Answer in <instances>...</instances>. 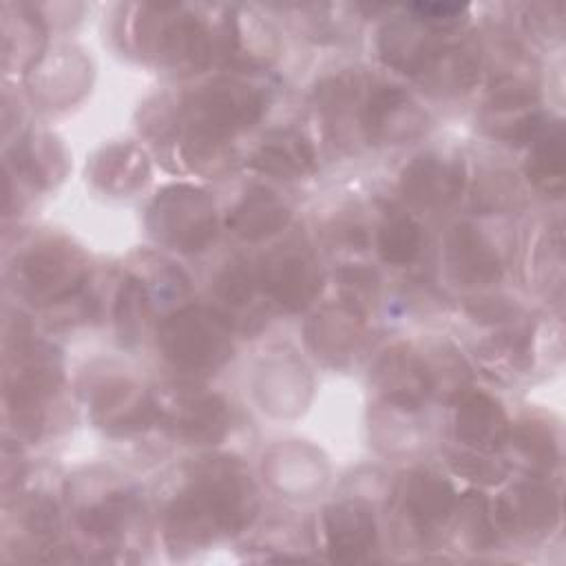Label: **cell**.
Segmentation results:
<instances>
[{
	"label": "cell",
	"instance_id": "cell-1",
	"mask_svg": "<svg viewBox=\"0 0 566 566\" xmlns=\"http://www.w3.org/2000/svg\"><path fill=\"white\" fill-rule=\"evenodd\" d=\"M254 515L250 482L230 467H214L172 502L166 537L172 551H197L208 542L241 531Z\"/></svg>",
	"mask_w": 566,
	"mask_h": 566
},
{
	"label": "cell",
	"instance_id": "cell-2",
	"mask_svg": "<svg viewBox=\"0 0 566 566\" xmlns=\"http://www.w3.org/2000/svg\"><path fill=\"white\" fill-rule=\"evenodd\" d=\"M168 356L186 367L214 365L226 356V338L219 325L201 312L175 316L164 334Z\"/></svg>",
	"mask_w": 566,
	"mask_h": 566
},
{
	"label": "cell",
	"instance_id": "cell-3",
	"mask_svg": "<svg viewBox=\"0 0 566 566\" xmlns=\"http://www.w3.org/2000/svg\"><path fill=\"white\" fill-rule=\"evenodd\" d=\"M376 544L374 515L356 504L334 506L325 515V551L329 559L354 564L365 562Z\"/></svg>",
	"mask_w": 566,
	"mask_h": 566
},
{
	"label": "cell",
	"instance_id": "cell-13",
	"mask_svg": "<svg viewBox=\"0 0 566 566\" xmlns=\"http://www.w3.org/2000/svg\"><path fill=\"white\" fill-rule=\"evenodd\" d=\"M188 409L179 418V429L190 440H214L223 427V409L219 402L206 398L186 405Z\"/></svg>",
	"mask_w": 566,
	"mask_h": 566
},
{
	"label": "cell",
	"instance_id": "cell-15",
	"mask_svg": "<svg viewBox=\"0 0 566 566\" xmlns=\"http://www.w3.org/2000/svg\"><path fill=\"white\" fill-rule=\"evenodd\" d=\"M380 248L387 261H394V263L409 261L418 250V228L405 217L389 221L382 228Z\"/></svg>",
	"mask_w": 566,
	"mask_h": 566
},
{
	"label": "cell",
	"instance_id": "cell-6",
	"mask_svg": "<svg viewBox=\"0 0 566 566\" xmlns=\"http://www.w3.org/2000/svg\"><path fill=\"white\" fill-rule=\"evenodd\" d=\"M453 509L451 489L433 478H416L405 497V513L422 542L431 539L449 520Z\"/></svg>",
	"mask_w": 566,
	"mask_h": 566
},
{
	"label": "cell",
	"instance_id": "cell-7",
	"mask_svg": "<svg viewBox=\"0 0 566 566\" xmlns=\"http://www.w3.org/2000/svg\"><path fill=\"white\" fill-rule=\"evenodd\" d=\"M462 186V177L458 168L453 166H442L433 157H420L409 166L405 172V190L409 197L433 203V201H444L458 192Z\"/></svg>",
	"mask_w": 566,
	"mask_h": 566
},
{
	"label": "cell",
	"instance_id": "cell-10",
	"mask_svg": "<svg viewBox=\"0 0 566 566\" xmlns=\"http://www.w3.org/2000/svg\"><path fill=\"white\" fill-rule=\"evenodd\" d=\"M453 263H455L460 276H464L473 283L489 281V279L497 276L495 256L469 230L458 232L453 239Z\"/></svg>",
	"mask_w": 566,
	"mask_h": 566
},
{
	"label": "cell",
	"instance_id": "cell-5",
	"mask_svg": "<svg viewBox=\"0 0 566 566\" xmlns=\"http://www.w3.org/2000/svg\"><path fill=\"white\" fill-rule=\"evenodd\" d=\"M497 526L515 535H535L551 531L557 520V500L551 491L526 486L515 491L497 506Z\"/></svg>",
	"mask_w": 566,
	"mask_h": 566
},
{
	"label": "cell",
	"instance_id": "cell-11",
	"mask_svg": "<svg viewBox=\"0 0 566 566\" xmlns=\"http://www.w3.org/2000/svg\"><path fill=\"white\" fill-rule=\"evenodd\" d=\"M285 223V210L270 197H252L248 199L232 217V226L243 237H261L274 232Z\"/></svg>",
	"mask_w": 566,
	"mask_h": 566
},
{
	"label": "cell",
	"instance_id": "cell-9",
	"mask_svg": "<svg viewBox=\"0 0 566 566\" xmlns=\"http://www.w3.org/2000/svg\"><path fill=\"white\" fill-rule=\"evenodd\" d=\"M272 292L281 298V303L290 307L303 305L314 292V270L301 256H285L279 268L272 270L270 279Z\"/></svg>",
	"mask_w": 566,
	"mask_h": 566
},
{
	"label": "cell",
	"instance_id": "cell-4",
	"mask_svg": "<svg viewBox=\"0 0 566 566\" xmlns=\"http://www.w3.org/2000/svg\"><path fill=\"white\" fill-rule=\"evenodd\" d=\"M159 228L175 245L199 248L212 232V210L192 190H175L159 201Z\"/></svg>",
	"mask_w": 566,
	"mask_h": 566
},
{
	"label": "cell",
	"instance_id": "cell-16",
	"mask_svg": "<svg viewBox=\"0 0 566 566\" xmlns=\"http://www.w3.org/2000/svg\"><path fill=\"white\" fill-rule=\"evenodd\" d=\"M531 177L548 190L562 188V139H559V135L557 137L548 135V139H542V144L533 157Z\"/></svg>",
	"mask_w": 566,
	"mask_h": 566
},
{
	"label": "cell",
	"instance_id": "cell-8",
	"mask_svg": "<svg viewBox=\"0 0 566 566\" xmlns=\"http://www.w3.org/2000/svg\"><path fill=\"white\" fill-rule=\"evenodd\" d=\"M458 431L473 444L491 447L504 438V418L486 396H471L460 407Z\"/></svg>",
	"mask_w": 566,
	"mask_h": 566
},
{
	"label": "cell",
	"instance_id": "cell-14",
	"mask_svg": "<svg viewBox=\"0 0 566 566\" xmlns=\"http://www.w3.org/2000/svg\"><path fill=\"white\" fill-rule=\"evenodd\" d=\"M24 274L27 281L38 290H51L49 285H55L60 292H69L62 283L57 281H71L77 285V274H75V265L69 263L64 256H51V254H40L27 261L24 265Z\"/></svg>",
	"mask_w": 566,
	"mask_h": 566
},
{
	"label": "cell",
	"instance_id": "cell-12",
	"mask_svg": "<svg viewBox=\"0 0 566 566\" xmlns=\"http://www.w3.org/2000/svg\"><path fill=\"white\" fill-rule=\"evenodd\" d=\"M310 159H312L310 148L298 137H290V135H281L272 139L256 155V164L263 170L281 172V175L301 172L310 164Z\"/></svg>",
	"mask_w": 566,
	"mask_h": 566
}]
</instances>
